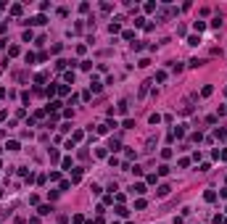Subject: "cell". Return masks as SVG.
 <instances>
[{"instance_id": "6da1fadb", "label": "cell", "mask_w": 227, "mask_h": 224, "mask_svg": "<svg viewBox=\"0 0 227 224\" xmlns=\"http://www.w3.org/2000/svg\"><path fill=\"white\" fill-rule=\"evenodd\" d=\"M130 190H132V195H145V192H148V187H145L143 182H135Z\"/></svg>"}, {"instance_id": "7a4b0ae2", "label": "cell", "mask_w": 227, "mask_h": 224, "mask_svg": "<svg viewBox=\"0 0 227 224\" xmlns=\"http://www.w3.org/2000/svg\"><path fill=\"white\" fill-rule=\"evenodd\" d=\"M45 16H42V13H40V16H34V19H29V21H26V24H34V26H42V24H45Z\"/></svg>"}, {"instance_id": "3957f363", "label": "cell", "mask_w": 227, "mask_h": 224, "mask_svg": "<svg viewBox=\"0 0 227 224\" xmlns=\"http://www.w3.org/2000/svg\"><path fill=\"white\" fill-rule=\"evenodd\" d=\"M108 150H111V153H119V150H122V142L111 137V142H108Z\"/></svg>"}, {"instance_id": "277c9868", "label": "cell", "mask_w": 227, "mask_h": 224, "mask_svg": "<svg viewBox=\"0 0 227 224\" xmlns=\"http://www.w3.org/2000/svg\"><path fill=\"white\" fill-rule=\"evenodd\" d=\"M169 192H172V187H169V184H161V187L156 190V195H159V198H166Z\"/></svg>"}, {"instance_id": "5b68a950", "label": "cell", "mask_w": 227, "mask_h": 224, "mask_svg": "<svg viewBox=\"0 0 227 224\" xmlns=\"http://www.w3.org/2000/svg\"><path fill=\"white\" fill-rule=\"evenodd\" d=\"M100 90H103V82L92 79V82H90V92H100Z\"/></svg>"}, {"instance_id": "8992f818", "label": "cell", "mask_w": 227, "mask_h": 224, "mask_svg": "<svg viewBox=\"0 0 227 224\" xmlns=\"http://www.w3.org/2000/svg\"><path fill=\"white\" fill-rule=\"evenodd\" d=\"M6 148H8V150H21L19 140H8V142H6Z\"/></svg>"}, {"instance_id": "52a82bcc", "label": "cell", "mask_w": 227, "mask_h": 224, "mask_svg": "<svg viewBox=\"0 0 227 224\" xmlns=\"http://www.w3.org/2000/svg\"><path fill=\"white\" fill-rule=\"evenodd\" d=\"M203 200L214 203V200H217V192H214V190H206V192H203Z\"/></svg>"}, {"instance_id": "ba28073f", "label": "cell", "mask_w": 227, "mask_h": 224, "mask_svg": "<svg viewBox=\"0 0 227 224\" xmlns=\"http://www.w3.org/2000/svg\"><path fill=\"white\" fill-rule=\"evenodd\" d=\"M61 105H64L61 100H50V105H48V111H61Z\"/></svg>"}, {"instance_id": "9c48e42d", "label": "cell", "mask_w": 227, "mask_h": 224, "mask_svg": "<svg viewBox=\"0 0 227 224\" xmlns=\"http://www.w3.org/2000/svg\"><path fill=\"white\" fill-rule=\"evenodd\" d=\"M119 21H122V19H119ZM119 21H111V24H108V32H111V34H116L119 29H122V26H119Z\"/></svg>"}, {"instance_id": "30bf717a", "label": "cell", "mask_w": 227, "mask_h": 224, "mask_svg": "<svg viewBox=\"0 0 227 224\" xmlns=\"http://www.w3.org/2000/svg\"><path fill=\"white\" fill-rule=\"evenodd\" d=\"M127 108H130V105H127V100H119V105H116V111L122 113V116H124V113H127Z\"/></svg>"}, {"instance_id": "8fae6325", "label": "cell", "mask_w": 227, "mask_h": 224, "mask_svg": "<svg viewBox=\"0 0 227 224\" xmlns=\"http://www.w3.org/2000/svg\"><path fill=\"white\" fill-rule=\"evenodd\" d=\"M82 137H84V132H82V129H77V132H74V135H72V142L77 145V142H79V140H82Z\"/></svg>"}, {"instance_id": "7c38bea8", "label": "cell", "mask_w": 227, "mask_h": 224, "mask_svg": "<svg viewBox=\"0 0 227 224\" xmlns=\"http://www.w3.org/2000/svg\"><path fill=\"white\" fill-rule=\"evenodd\" d=\"M82 179V169H72V182H79Z\"/></svg>"}, {"instance_id": "4fadbf2b", "label": "cell", "mask_w": 227, "mask_h": 224, "mask_svg": "<svg viewBox=\"0 0 227 224\" xmlns=\"http://www.w3.org/2000/svg\"><path fill=\"white\" fill-rule=\"evenodd\" d=\"M50 206H40V208H37V214H40V216H48V214H50Z\"/></svg>"}, {"instance_id": "5bb4252c", "label": "cell", "mask_w": 227, "mask_h": 224, "mask_svg": "<svg viewBox=\"0 0 227 224\" xmlns=\"http://www.w3.org/2000/svg\"><path fill=\"white\" fill-rule=\"evenodd\" d=\"M56 92H58V95H69V87L66 85H56Z\"/></svg>"}, {"instance_id": "9a60e30c", "label": "cell", "mask_w": 227, "mask_h": 224, "mask_svg": "<svg viewBox=\"0 0 227 224\" xmlns=\"http://www.w3.org/2000/svg\"><path fill=\"white\" fill-rule=\"evenodd\" d=\"M61 166H64V169H69V171H72V169H74V166H72V158H69V156H66V158H64V161H61Z\"/></svg>"}, {"instance_id": "2e32d148", "label": "cell", "mask_w": 227, "mask_h": 224, "mask_svg": "<svg viewBox=\"0 0 227 224\" xmlns=\"http://www.w3.org/2000/svg\"><path fill=\"white\" fill-rule=\"evenodd\" d=\"M32 37H34V34H32V29H26V32L21 34V40H24V42H32Z\"/></svg>"}, {"instance_id": "e0dca14e", "label": "cell", "mask_w": 227, "mask_h": 224, "mask_svg": "<svg viewBox=\"0 0 227 224\" xmlns=\"http://www.w3.org/2000/svg\"><path fill=\"white\" fill-rule=\"evenodd\" d=\"M211 92H214V87H211V85H206V87H203V90H201V95H203V98H209Z\"/></svg>"}, {"instance_id": "ac0fdd59", "label": "cell", "mask_w": 227, "mask_h": 224, "mask_svg": "<svg viewBox=\"0 0 227 224\" xmlns=\"http://www.w3.org/2000/svg\"><path fill=\"white\" fill-rule=\"evenodd\" d=\"M21 11H24V8H21L19 3H16V6H11V13H13V16H21Z\"/></svg>"}, {"instance_id": "d6986e66", "label": "cell", "mask_w": 227, "mask_h": 224, "mask_svg": "<svg viewBox=\"0 0 227 224\" xmlns=\"http://www.w3.org/2000/svg\"><path fill=\"white\" fill-rule=\"evenodd\" d=\"M193 26H195V32H203V29H206V21H195Z\"/></svg>"}, {"instance_id": "ffe728a7", "label": "cell", "mask_w": 227, "mask_h": 224, "mask_svg": "<svg viewBox=\"0 0 227 224\" xmlns=\"http://www.w3.org/2000/svg\"><path fill=\"white\" fill-rule=\"evenodd\" d=\"M135 208H137V211L145 208V200H143V198H137V200H135Z\"/></svg>"}, {"instance_id": "44dd1931", "label": "cell", "mask_w": 227, "mask_h": 224, "mask_svg": "<svg viewBox=\"0 0 227 224\" xmlns=\"http://www.w3.org/2000/svg\"><path fill=\"white\" fill-rule=\"evenodd\" d=\"M159 174H161V177H166V174H169V166L161 164V166H159Z\"/></svg>"}, {"instance_id": "7402d4cb", "label": "cell", "mask_w": 227, "mask_h": 224, "mask_svg": "<svg viewBox=\"0 0 227 224\" xmlns=\"http://www.w3.org/2000/svg\"><path fill=\"white\" fill-rule=\"evenodd\" d=\"M214 135H217V140H225V137H227V129H217Z\"/></svg>"}, {"instance_id": "603a6c76", "label": "cell", "mask_w": 227, "mask_h": 224, "mask_svg": "<svg viewBox=\"0 0 227 224\" xmlns=\"http://www.w3.org/2000/svg\"><path fill=\"white\" fill-rule=\"evenodd\" d=\"M148 121H151V124H159V121H161V116H159V113H151Z\"/></svg>"}, {"instance_id": "cb8c5ba5", "label": "cell", "mask_w": 227, "mask_h": 224, "mask_svg": "<svg viewBox=\"0 0 227 224\" xmlns=\"http://www.w3.org/2000/svg\"><path fill=\"white\" fill-rule=\"evenodd\" d=\"M122 127H124V129H132V127H135V121H132V119H124Z\"/></svg>"}, {"instance_id": "d4e9b609", "label": "cell", "mask_w": 227, "mask_h": 224, "mask_svg": "<svg viewBox=\"0 0 227 224\" xmlns=\"http://www.w3.org/2000/svg\"><path fill=\"white\" fill-rule=\"evenodd\" d=\"M8 55H19V45H11V47H8Z\"/></svg>"}, {"instance_id": "484cf974", "label": "cell", "mask_w": 227, "mask_h": 224, "mask_svg": "<svg viewBox=\"0 0 227 224\" xmlns=\"http://www.w3.org/2000/svg\"><path fill=\"white\" fill-rule=\"evenodd\" d=\"M79 66H82L84 71H90V69H92V61H82V63H79Z\"/></svg>"}, {"instance_id": "4316f807", "label": "cell", "mask_w": 227, "mask_h": 224, "mask_svg": "<svg viewBox=\"0 0 227 224\" xmlns=\"http://www.w3.org/2000/svg\"><path fill=\"white\" fill-rule=\"evenodd\" d=\"M50 182H61V174H58V171H50Z\"/></svg>"}, {"instance_id": "83f0119b", "label": "cell", "mask_w": 227, "mask_h": 224, "mask_svg": "<svg viewBox=\"0 0 227 224\" xmlns=\"http://www.w3.org/2000/svg\"><path fill=\"white\" fill-rule=\"evenodd\" d=\"M116 214H119V216H127V214H130V211L124 208V206H116Z\"/></svg>"}, {"instance_id": "f1b7e54d", "label": "cell", "mask_w": 227, "mask_h": 224, "mask_svg": "<svg viewBox=\"0 0 227 224\" xmlns=\"http://www.w3.org/2000/svg\"><path fill=\"white\" fill-rule=\"evenodd\" d=\"M198 42H201V37H195V34H193V37H188V45H198Z\"/></svg>"}, {"instance_id": "f546056e", "label": "cell", "mask_w": 227, "mask_h": 224, "mask_svg": "<svg viewBox=\"0 0 227 224\" xmlns=\"http://www.w3.org/2000/svg\"><path fill=\"white\" fill-rule=\"evenodd\" d=\"M64 79H66V82H72V85H74V71H66V74H64Z\"/></svg>"}, {"instance_id": "4dcf8cb0", "label": "cell", "mask_w": 227, "mask_h": 224, "mask_svg": "<svg viewBox=\"0 0 227 224\" xmlns=\"http://www.w3.org/2000/svg\"><path fill=\"white\" fill-rule=\"evenodd\" d=\"M143 8H145V11H148V13H151V11H156V8H159V6H156V3H145Z\"/></svg>"}, {"instance_id": "1f68e13d", "label": "cell", "mask_w": 227, "mask_h": 224, "mask_svg": "<svg viewBox=\"0 0 227 224\" xmlns=\"http://www.w3.org/2000/svg\"><path fill=\"white\" fill-rule=\"evenodd\" d=\"M219 158H222V161H227V148H225V150L219 153Z\"/></svg>"}, {"instance_id": "d6a6232c", "label": "cell", "mask_w": 227, "mask_h": 224, "mask_svg": "<svg viewBox=\"0 0 227 224\" xmlns=\"http://www.w3.org/2000/svg\"><path fill=\"white\" fill-rule=\"evenodd\" d=\"M219 195H222V198H227V187H225V190H222V192H219Z\"/></svg>"}, {"instance_id": "836d02e7", "label": "cell", "mask_w": 227, "mask_h": 224, "mask_svg": "<svg viewBox=\"0 0 227 224\" xmlns=\"http://www.w3.org/2000/svg\"><path fill=\"white\" fill-rule=\"evenodd\" d=\"M111 224H119V222H111Z\"/></svg>"}, {"instance_id": "e575fe53", "label": "cell", "mask_w": 227, "mask_h": 224, "mask_svg": "<svg viewBox=\"0 0 227 224\" xmlns=\"http://www.w3.org/2000/svg\"><path fill=\"white\" fill-rule=\"evenodd\" d=\"M0 195H3V190H0Z\"/></svg>"}, {"instance_id": "d590c367", "label": "cell", "mask_w": 227, "mask_h": 224, "mask_svg": "<svg viewBox=\"0 0 227 224\" xmlns=\"http://www.w3.org/2000/svg\"><path fill=\"white\" fill-rule=\"evenodd\" d=\"M127 224H132V222H127Z\"/></svg>"}]
</instances>
